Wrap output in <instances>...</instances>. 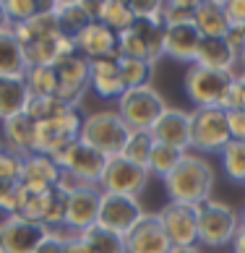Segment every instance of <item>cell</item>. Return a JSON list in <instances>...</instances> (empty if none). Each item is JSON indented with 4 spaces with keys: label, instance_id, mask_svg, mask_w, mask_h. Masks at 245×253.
<instances>
[{
    "label": "cell",
    "instance_id": "30bf717a",
    "mask_svg": "<svg viewBox=\"0 0 245 253\" xmlns=\"http://www.w3.org/2000/svg\"><path fill=\"white\" fill-rule=\"evenodd\" d=\"M65 230L71 235H81L91 224H97L99 204H102V188L99 185L81 183L79 188L65 193Z\"/></svg>",
    "mask_w": 245,
    "mask_h": 253
},
{
    "label": "cell",
    "instance_id": "ba28073f",
    "mask_svg": "<svg viewBox=\"0 0 245 253\" xmlns=\"http://www.w3.org/2000/svg\"><path fill=\"white\" fill-rule=\"evenodd\" d=\"M232 79H235L232 73L209 71V68H201V65H188L183 86L196 107H222Z\"/></svg>",
    "mask_w": 245,
    "mask_h": 253
},
{
    "label": "cell",
    "instance_id": "7c38bea8",
    "mask_svg": "<svg viewBox=\"0 0 245 253\" xmlns=\"http://www.w3.org/2000/svg\"><path fill=\"white\" fill-rule=\"evenodd\" d=\"M157 217L162 222L164 235L172 243V248L199 246V217H196V206L167 201L157 211Z\"/></svg>",
    "mask_w": 245,
    "mask_h": 253
},
{
    "label": "cell",
    "instance_id": "836d02e7",
    "mask_svg": "<svg viewBox=\"0 0 245 253\" xmlns=\"http://www.w3.org/2000/svg\"><path fill=\"white\" fill-rule=\"evenodd\" d=\"M185 154L188 152H183V149H175V146H167V144H154L152 159H149V175H157L164 180L169 172H175V167L183 162Z\"/></svg>",
    "mask_w": 245,
    "mask_h": 253
},
{
    "label": "cell",
    "instance_id": "6da1fadb",
    "mask_svg": "<svg viewBox=\"0 0 245 253\" xmlns=\"http://www.w3.org/2000/svg\"><path fill=\"white\" fill-rule=\"evenodd\" d=\"M214 180H216V172L209 159L188 152L183 157V162L175 167V172H169L162 183H164V191L172 204L199 206L211 199Z\"/></svg>",
    "mask_w": 245,
    "mask_h": 253
},
{
    "label": "cell",
    "instance_id": "8d00e7d4",
    "mask_svg": "<svg viewBox=\"0 0 245 253\" xmlns=\"http://www.w3.org/2000/svg\"><path fill=\"white\" fill-rule=\"evenodd\" d=\"M196 11H199V0H167L162 5V21L164 26L193 24Z\"/></svg>",
    "mask_w": 245,
    "mask_h": 253
},
{
    "label": "cell",
    "instance_id": "7402d4cb",
    "mask_svg": "<svg viewBox=\"0 0 245 253\" xmlns=\"http://www.w3.org/2000/svg\"><path fill=\"white\" fill-rule=\"evenodd\" d=\"M0 146L11 149V152L21 154V157H29L34 154V141H37V123L21 112L16 118H8L0 123Z\"/></svg>",
    "mask_w": 245,
    "mask_h": 253
},
{
    "label": "cell",
    "instance_id": "f35d334b",
    "mask_svg": "<svg viewBox=\"0 0 245 253\" xmlns=\"http://www.w3.org/2000/svg\"><path fill=\"white\" fill-rule=\"evenodd\" d=\"M24 170V157L0 146V185H18Z\"/></svg>",
    "mask_w": 245,
    "mask_h": 253
},
{
    "label": "cell",
    "instance_id": "b9f144b4",
    "mask_svg": "<svg viewBox=\"0 0 245 253\" xmlns=\"http://www.w3.org/2000/svg\"><path fill=\"white\" fill-rule=\"evenodd\" d=\"M65 238H68V232L50 230V232L42 238L40 246L34 248V253H63V251H65Z\"/></svg>",
    "mask_w": 245,
    "mask_h": 253
},
{
    "label": "cell",
    "instance_id": "d6986e66",
    "mask_svg": "<svg viewBox=\"0 0 245 253\" xmlns=\"http://www.w3.org/2000/svg\"><path fill=\"white\" fill-rule=\"evenodd\" d=\"M89 86L99 99H120L125 86H122L120 76V55H110V58H99L89 63Z\"/></svg>",
    "mask_w": 245,
    "mask_h": 253
},
{
    "label": "cell",
    "instance_id": "8992f818",
    "mask_svg": "<svg viewBox=\"0 0 245 253\" xmlns=\"http://www.w3.org/2000/svg\"><path fill=\"white\" fill-rule=\"evenodd\" d=\"M167 107L169 105L164 102V97L149 84V86H138V89H125L122 97L118 99L115 110L120 112L128 130H152Z\"/></svg>",
    "mask_w": 245,
    "mask_h": 253
},
{
    "label": "cell",
    "instance_id": "2e32d148",
    "mask_svg": "<svg viewBox=\"0 0 245 253\" xmlns=\"http://www.w3.org/2000/svg\"><path fill=\"white\" fill-rule=\"evenodd\" d=\"M63 167L55 162L50 154L34 152L24 157V170H21V185L29 193H50L60 185Z\"/></svg>",
    "mask_w": 245,
    "mask_h": 253
},
{
    "label": "cell",
    "instance_id": "c3c4849f",
    "mask_svg": "<svg viewBox=\"0 0 245 253\" xmlns=\"http://www.w3.org/2000/svg\"><path fill=\"white\" fill-rule=\"evenodd\" d=\"M232 253H245V230H240L238 238L232 240Z\"/></svg>",
    "mask_w": 245,
    "mask_h": 253
},
{
    "label": "cell",
    "instance_id": "83f0119b",
    "mask_svg": "<svg viewBox=\"0 0 245 253\" xmlns=\"http://www.w3.org/2000/svg\"><path fill=\"white\" fill-rule=\"evenodd\" d=\"M97 21L115 34H122L125 29H130L136 21L130 0H102L97 8Z\"/></svg>",
    "mask_w": 245,
    "mask_h": 253
},
{
    "label": "cell",
    "instance_id": "603a6c76",
    "mask_svg": "<svg viewBox=\"0 0 245 253\" xmlns=\"http://www.w3.org/2000/svg\"><path fill=\"white\" fill-rule=\"evenodd\" d=\"M11 32H13V37L18 40V44H21L24 50L32 47V44H40V42H44V40H52V37L63 34L58 16L50 11V3H47V8H44L42 13H37L34 18H29V21L13 24Z\"/></svg>",
    "mask_w": 245,
    "mask_h": 253
},
{
    "label": "cell",
    "instance_id": "7bdbcfd3",
    "mask_svg": "<svg viewBox=\"0 0 245 253\" xmlns=\"http://www.w3.org/2000/svg\"><path fill=\"white\" fill-rule=\"evenodd\" d=\"M162 0H130L136 18H162Z\"/></svg>",
    "mask_w": 245,
    "mask_h": 253
},
{
    "label": "cell",
    "instance_id": "f907efd6",
    "mask_svg": "<svg viewBox=\"0 0 245 253\" xmlns=\"http://www.w3.org/2000/svg\"><path fill=\"white\" fill-rule=\"evenodd\" d=\"M238 73H245V52H243L240 58H238V68H235V73H232V76H238Z\"/></svg>",
    "mask_w": 245,
    "mask_h": 253
},
{
    "label": "cell",
    "instance_id": "60d3db41",
    "mask_svg": "<svg viewBox=\"0 0 245 253\" xmlns=\"http://www.w3.org/2000/svg\"><path fill=\"white\" fill-rule=\"evenodd\" d=\"M222 110L227 112H238V110H245V73H238L230 84V91L222 102Z\"/></svg>",
    "mask_w": 245,
    "mask_h": 253
},
{
    "label": "cell",
    "instance_id": "ee69618b",
    "mask_svg": "<svg viewBox=\"0 0 245 253\" xmlns=\"http://www.w3.org/2000/svg\"><path fill=\"white\" fill-rule=\"evenodd\" d=\"M224 13L230 18V26L245 29V0H224Z\"/></svg>",
    "mask_w": 245,
    "mask_h": 253
},
{
    "label": "cell",
    "instance_id": "4dcf8cb0",
    "mask_svg": "<svg viewBox=\"0 0 245 253\" xmlns=\"http://www.w3.org/2000/svg\"><path fill=\"white\" fill-rule=\"evenodd\" d=\"M24 81H26V89H29L32 99L58 94V73H55V65H34V68H26Z\"/></svg>",
    "mask_w": 245,
    "mask_h": 253
},
{
    "label": "cell",
    "instance_id": "9c48e42d",
    "mask_svg": "<svg viewBox=\"0 0 245 253\" xmlns=\"http://www.w3.org/2000/svg\"><path fill=\"white\" fill-rule=\"evenodd\" d=\"M149 177L152 175H149L146 167H138L122 157H110L105 165V172H102L99 188H102V193H118V196L141 199V193L149 185Z\"/></svg>",
    "mask_w": 245,
    "mask_h": 253
},
{
    "label": "cell",
    "instance_id": "7a4b0ae2",
    "mask_svg": "<svg viewBox=\"0 0 245 253\" xmlns=\"http://www.w3.org/2000/svg\"><path fill=\"white\" fill-rule=\"evenodd\" d=\"M128 136H130V130H128L125 123H122L120 112L115 107L94 110V112H89V115H83V120H81L79 138L83 144H89L91 149L102 152L107 159L122 154V146H125Z\"/></svg>",
    "mask_w": 245,
    "mask_h": 253
},
{
    "label": "cell",
    "instance_id": "8fae6325",
    "mask_svg": "<svg viewBox=\"0 0 245 253\" xmlns=\"http://www.w3.org/2000/svg\"><path fill=\"white\" fill-rule=\"evenodd\" d=\"M144 214L146 211H144V206H141V199H133V196H118V193H102L97 224H102L105 230H112V232H118V235L125 238L128 232L141 222Z\"/></svg>",
    "mask_w": 245,
    "mask_h": 253
},
{
    "label": "cell",
    "instance_id": "d6a6232c",
    "mask_svg": "<svg viewBox=\"0 0 245 253\" xmlns=\"http://www.w3.org/2000/svg\"><path fill=\"white\" fill-rule=\"evenodd\" d=\"M120 76H122V86L125 89L149 86V84H152V76H154V63L120 55Z\"/></svg>",
    "mask_w": 245,
    "mask_h": 253
},
{
    "label": "cell",
    "instance_id": "ac0fdd59",
    "mask_svg": "<svg viewBox=\"0 0 245 253\" xmlns=\"http://www.w3.org/2000/svg\"><path fill=\"white\" fill-rule=\"evenodd\" d=\"M152 136L157 144H167V146L188 152L191 149V112H185L180 107H167L162 112V118L154 123Z\"/></svg>",
    "mask_w": 245,
    "mask_h": 253
},
{
    "label": "cell",
    "instance_id": "cb8c5ba5",
    "mask_svg": "<svg viewBox=\"0 0 245 253\" xmlns=\"http://www.w3.org/2000/svg\"><path fill=\"white\" fill-rule=\"evenodd\" d=\"M204 37L199 34L196 24H180V26H167L164 32V55L177 63H196V52H199Z\"/></svg>",
    "mask_w": 245,
    "mask_h": 253
},
{
    "label": "cell",
    "instance_id": "681fc988",
    "mask_svg": "<svg viewBox=\"0 0 245 253\" xmlns=\"http://www.w3.org/2000/svg\"><path fill=\"white\" fill-rule=\"evenodd\" d=\"M169 253H201V248H199V246H191V248H172Z\"/></svg>",
    "mask_w": 245,
    "mask_h": 253
},
{
    "label": "cell",
    "instance_id": "f1b7e54d",
    "mask_svg": "<svg viewBox=\"0 0 245 253\" xmlns=\"http://www.w3.org/2000/svg\"><path fill=\"white\" fill-rule=\"evenodd\" d=\"M26 55L18 44L13 32L0 34V76H24L26 73Z\"/></svg>",
    "mask_w": 245,
    "mask_h": 253
},
{
    "label": "cell",
    "instance_id": "44dd1931",
    "mask_svg": "<svg viewBox=\"0 0 245 253\" xmlns=\"http://www.w3.org/2000/svg\"><path fill=\"white\" fill-rule=\"evenodd\" d=\"M238 58L240 55L232 50L227 37H204L193 65H201V68H209V71H222V73H235Z\"/></svg>",
    "mask_w": 245,
    "mask_h": 253
},
{
    "label": "cell",
    "instance_id": "ab89813d",
    "mask_svg": "<svg viewBox=\"0 0 245 253\" xmlns=\"http://www.w3.org/2000/svg\"><path fill=\"white\" fill-rule=\"evenodd\" d=\"M5 3V13L11 18V24H21V21H29L37 13L44 11V3H37V0H3Z\"/></svg>",
    "mask_w": 245,
    "mask_h": 253
},
{
    "label": "cell",
    "instance_id": "d590c367",
    "mask_svg": "<svg viewBox=\"0 0 245 253\" xmlns=\"http://www.w3.org/2000/svg\"><path fill=\"white\" fill-rule=\"evenodd\" d=\"M222 170L232 183H245V141H230L222 149Z\"/></svg>",
    "mask_w": 245,
    "mask_h": 253
},
{
    "label": "cell",
    "instance_id": "4316f807",
    "mask_svg": "<svg viewBox=\"0 0 245 253\" xmlns=\"http://www.w3.org/2000/svg\"><path fill=\"white\" fill-rule=\"evenodd\" d=\"M193 24L201 37H227L232 29L222 0H199V11H196Z\"/></svg>",
    "mask_w": 245,
    "mask_h": 253
},
{
    "label": "cell",
    "instance_id": "bcb514c9",
    "mask_svg": "<svg viewBox=\"0 0 245 253\" xmlns=\"http://www.w3.org/2000/svg\"><path fill=\"white\" fill-rule=\"evenodd\" d=\"M63 253H89L86 246H83V240L79 235H71L68 232V238H65V251Z\"/></svg>",
    "mask_w": 245,
    "mask_h": 253
},
{
    "label": "cell",
    "instance_id": "5bb4252c",
    "mask_svg": "<svg viewBox=\"0 0 245 253\" xmlns=\"http://www.w3.org/2000/svg\"><path fill=\"white\" fill-rule=\"evenodd\" d=\"M81 115L79 110H71L65 115L47 120V123H37V141H34V152L40 154H55L60 146L76 141L81 133Z\"/></svg>",
    "mask_w": 245,
    "mask_h": 253
},
{
    "label": "cell",
    "instance_id": "7dc6e473",
    "mask_svg": "<svg viewBox=\"0 0 245 253\" xmlns=\"http://www.w3.org/2000/svg\"><path fill=\"white\" fill-rule=\"evenodd\" d=\"M11 18H8V13H5V3H3V0H0V34H3V32H11Z\"/></svg>",
    "mask_w": 245,
    "mask_h": 253
},
{
    "label": "cell",
    "instance_id": "52a82bcc",
    "mask_svg": "<svg viewBox=\"0 0 245 253\" xmlns=\"http://www.w3.org/2000/svg\"><path fill=\"white\" fill-rule=\"evenodd\" d=\"M52 159L63 167V172H68L76 180L89 183V185H99L105 165H107V157L102 152H97V149H91L89 144H83L81 138L60 146L52 154Z\"/></svg>",
    "mask_w": 245,
    "mask_h": 253
},
{
    "label": "cell",
    "instance_id": "e575fe53",
    "mask_svg": "<svg viewBox=\"0 0 245 253\" xmlns=\"http://www.w3.org/2000/svg\"><path fill=\"white\" fill-rule=\"evenodd\" d=\"M76 107L65 105L60 97H34L29 102V107H26V115H29L34 123H47V120H55L65 115V112H71Z\"/></svg>",
    "mask_w": 245,
    "mask_h": 253
},
{
    "label": "cell",
    "instance_id": "4fadbf2b",
    "mask_svg": "<svg viewBox=\"0 0 245 253\" xmlns=\"http://www.w3.org/2000/svg\"><path fill=\"white\" fill-rule=\"evenodd\" d=\"M44 224L29 222L18 214L3 217L0 222V253H34V248L47 235Z\"/></svg>",
    "mask_w": 245,
    "mask_h": 253
},
{
    "label": "cell",
    "instance_id": "f5cc1de1",
    "mask_svg": "<svg viewBox=\"0 0 245 253\" xmlns=\"http://www.w3.org/2000/svg\"><path fill=\"white\" fill-rule=\"evenodd\" d=\"M243 32H245V29H243Z\"/></svg>",
    "mask_w": 245,
    "mask_h": 253
},
{
    "label": "cell",
    "instance_id": "484cf974",
    "mask_svg": "<svg viewBox=\"0 0 245 253\" xmlns=\"http://www.w3.org/2000/svg\"><path fill=\"white\" fill-rule=\"evenodd\" d=\"M32 94L24 76H0V123L26 112Z\"/></svg>",
    "mask_w": 245,
    "mask_h": 253
},
{
    "label": "cell",
    "instance_id": "f6af8a7d",
    "mask_svg": "<svg viewBox=\"0 0 245 253\" xmlns=\"http://www.w3.org/2000/svg\"><path fill=\"white\" fill-rule=\"evenodd\" d=\"M227 118H230V133H232V141H245V110L227 112Z\"/></svg>",
    "mask_w": 245,
    "mask_h": 253
},
{
    "label": "cell",
    "instance_id": "1f68e13d",
    "mask_svg": "<svg viewBox=\"0 0 245 253\" xmlns=\"http://www.w3.org/2000/svg\"><path fill=\"white\" fill-rule=\"evenodd\" d=\"M154 144H157V141H154L152 130H130V136H128L125 146H122V154H120V157L149 170V159H152Z\"/></svg>",
    "mask_w": 245,
    "mask_h": 253
},
{
    "label": "cell",
    "instance_id": "5b68a950",
    "mask_svg": "<svg viewBox=\"0 0 245 253\" xmlns=\"http://www.w3.org/2000/svg\"><path fill=\"white\" fill-rule=\"evenodd\" d=\"M164 32L162 18H136L130 29L118 34V55L157 63L164 58Z\"/></svg>",
    "mask_w": 245,
    "mask_h": 253
},
{
    "label": "cell",
    "instance_id": "816d5d0a",
    "mask_svg": "<svg viewBox=\"0 0 245 253\" xmlns=\"http://www.w3.org/2000/svg\"><path fill=\"white\" fill-rule=\"evenodd\" d=\"M240 230H245V209L240 211Z\"/></svg>",
    "mask_w": 245,
    "mask_h": 253
},
{
    "label": "cell",
    "instance_id": "e0dca14e",
    "mask_svg": "<svg viewBox=\"0 0 245 253\" xmlns=\"http://www.w3.org/2000/svg\"><path fill=\"white\" fill-rule=\"evenodd\" d=\"M125 251L128 253H169L172 251V243L167 240L157 211H146L141 217V222L125 235Z\"/></svg>",
    "mask_w": 245,
    "mask_h": 253
},
{
    "label": "cell",
    "instance_id": "ffe728a7",
    "mask_svg": "<svg viewBox=\"0 0 245 253\" xmlns=\"http://www.w3.org/2000/svg\"><path fill=\"white\" fill-rule=\"evenodd\" d=\"M76 42V52L81 58L91 60H99V58H110V55H118V34L110 32L107 26H102L99 21H91L89 26L73 37Z\"/></svg>",
    "mask_w": 245,
    "mask_h": 253
},
{
    "label": "cell",
    "instance_id": "9a60e30c",
    "mask_svg": "<svg viewBox=\"0 0 245 253\" xmlns=\"http://www.w3.org/2000/svg\"><path fill=\"white\" fill-rule=\"evenodd\" d=\"M55 73H58V94L65 105L76 107L81 105V99L86 97L89 86V60L81 58V55H71V58L60 60L55 65Z\"/></svg>",
    "mask_w": 245,
    "mask_h": 253
},
{
    "label": "cell",
    "instance_id": "74e56055",
    "mask_svg": "<svg viewBox=\"0 0 245 253\" xmlns=\"http://www.w3.org/2000/svg\"><path fill=\"white\" fill-rule=\"evenodd\" d=\"M65 193L60 188H55L44 196V217H42V224L47 230H60L65 227Z\"/></svg>",
    "mask_w": 245,
    "mask_h": 253
},
{
    "label": "cell",
    "instance_id": "f546056e",
    "mask_svg": "<svg viewBox=\"0 0 245 253\" xmlns=\"http://www.w3.org/2000/svg\"><path fill=\"white\" fill-rule=\"evenodd\" d=\"M83 246L89 253H128L125 251V238L118 235L112 230H105L102 224H91L89 230H83L81 235Z\"/></svg>",
    "mask_w": 245,
    "mask_h": 253
},
{
    "label": "cell",
    "instance_id": "d4e9b609",
    "mask_svg": "<svg viewBox=\"0 0 245 253\" xmlns=\"http://www.w3.org/2000/svg\"><path fill=\"white\" fill-rule=\"evenodd\" d=\"M97 8L99 3H89V0H58V3H50V11L58 16L60 29L71 37H76L83 26L97 21Z\"/></svg>",
    "mask_w": 245,
    "mask_h": 253
},
{
    "label": "cell",
    "instance_id": "3957f363",
    "mask_svg": "<svg viewBox=\"0 0 245 253\" xmlns=\"http://www.w3.org/2000/svg\"><path fill=\"white\" fill-rule=\"evenodd\" d=\"M199 217V243L209 248H224L232 246V240L240 232V211L230 206L227 201L209 199L196 206Z\"/></svg>",
    "mask_w": 245,
    "mask_h": 253
},
{
    "label": "cell",
    "instance_id": "277c9868",
    "mask_svg": "<svg viewBox=\"0 0 245 253\" xmlns=\"http://www.w3.org/2000/svg\"><path fill=\"white\" fill-rule=\"evenodd\" d=\"M232 141L230 118L222 107H193L191 110V149L196 154H222Z\"/></svg>",
    "mask_w": 245,
    "mask_h": 253
}]
</instances>
